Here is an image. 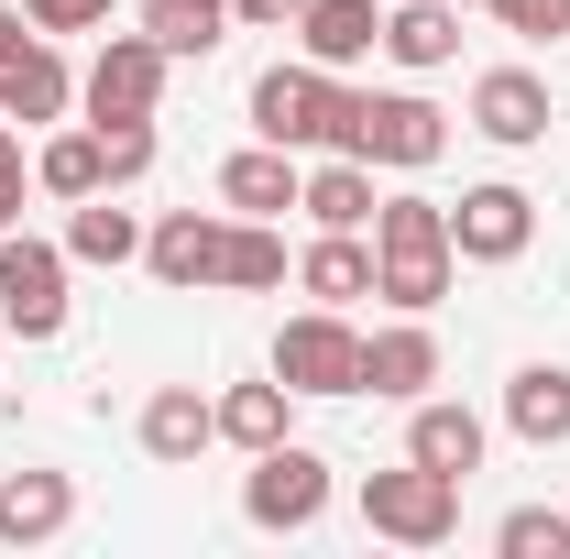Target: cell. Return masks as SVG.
Segmentation results:
<instances>
[{
    "instance_id": "836d02e7",
    "label": "cell",
    "mask_w": 570,
    "mask_h": 559,
    "mask_svg": "<svg viewBox=\"0 0 570 559\" xmlns=\"http://www.w3.org/2000/svg\"><path fill=\"white\" fill-rule=\"evenodd\" d=\"M11 33H33V22H22V11H11V0H0V45H11Z\"/></svg>"
},
{
    "instance_id": "7c38bea8",
    "label": "cell",
    "mask_w": 570,
    "mask_h": 559,
    "mask_svg": "<svg viewBox=\"0 0 570 559\" xmlns=\"http://www.w3.org/2000/svg\"><path fill=\"white\" fill-rule=\"evenodd\" d=\"M77 527V483L67 472H0V549H45Z\"/></svg>"
},
{
    "instance_id": "484cf974",
    "label": "cell",
    "mask_w": 570,
    "mask_h": 559,
    "mask_svg": "<svg viewBox=\"0 0 570 559\" xmlns=\"http://www.w3.org/2000/svg\"><path fill=\"white\" fill-rule=\"evenodd\" d=\"M142 33L165 56H209L219 33H230V0H142Z\"/></svg>"
},
{
    "instance_id": "1f68e13d",
    "label": "cell",
    "mask_w": 570,
    "mask_h": 559,
    "mask_svg": "<svg viewBox=\"0 0 570 559\" xmlns=\"http://www.w3.org/2000/svg\"><path fill=\"white\" fill-rule=\"evenodd\" d=\"M22 187H33V165H22V133H0V231L22 219Z\"/></svg>"
},
{
    "instance_id": "e0dca14e",
    "label": "cell",
    "mask_w": 570,
    "mask_h": 559,
    "mask_svg": "<svg viewBox=\"0 0 570 559\" xmlns=\"http://www.w3.org/2000/svg\"><path fill=\"white\" fill-rule=\"evenodd\" d=\"M296 154L285 143H253V154H230L219 165V209H242V219H275V209H296Z\"/></svg>"
},
{
    "instance_id": "8992f818",
    "label": "cell",
    "mask_w": 570,
    "mask_h": 559,
    "mask_svg": "<svg viewBox=\"0 0 570 559\" xmlns=\"http://www.w3.org/2000/svg\"><path fill=\"white\" fill-rule=\"evenodd\" d=\"M242 516H253V527H318V516H330V461H318L307 439H275V450H253Z\"/></svg>"
},
{
    "instance_id": "4316f807",
    "label": "cell",
    "mask_w": 570,
    "mask_h": 559,
    "mask_svg": "<svg viewBox=\"0 0 570 559\" xmlns=\"http://www.w3.org/2000/svg\"><path fill=\"white\" fill-rule=\"evenodd\" d=\"M219 285H242V296L285 285V242L264 231V219H230V231H219Z\"/></svg>"
},
{
    "instance_id": "603a6c76",
    "label": "cell",
    "mask_w": 570,
    "mask_h": 559,
    "mask_svg": "<svg viewBox=\"0 0 570 559\" xmlns=\"http://www.w3.org/2000/svg\"><path fill=\"white\" fill-rule=\"evenodd\" d=\"M33 187H45V198H99V187H110V143H99V121H77V133L45 143V154H33Z\"/></svg>"
},
{
    "instance_id": "d6986e66",
    "label": "cell",
    "mask_w": 570,
    "mask_h": 559,
    "mask_svg": "<svg viewBox=\"0 0 570 559\" xmlns=\"http://www.w3.org/2000/svg\"><path fill=\"white\" fill-rule=\"evenodd\" d=\"M384 56H395V67H450V56H461V0H395V11H384Z\"/></svg>"
},
{
    "instance_id": "f546056e",
    "label": "cell",
    "mask_w": 570,
    "mask_h": 559,
    "mask_svg": "<svg viewBox=\"0 0 570 559\" xmlns=\"http://www.w3.org/2000/svg\"><path fill=\"white\" fill-rule=\"evenodd\" d=\"M504 33H527V45H549V33H570V0H483Z\"/></svg>"
},
{
    "instance_id": "ac0fdd59",
    "label": "cell",
    "mask_w": 570,
    "mask_h": 559,
    "mask_svg": "<svg viewBox=\"0 0 570 559\" xmlns=\"http://www.w3.org/2000/svg\"><path fill=\"white\" fill-rule=\"evenodd\" d=\"M209 439H219V406L198 384H154V395H142V450H154V461H198Z\"/></svg>"
},
{
    "instance_id": "f1b7e54d",
    "label": "cell",
    "mask_w": 570,
    "mask_h": 559,
    "mask_svg": "<svg viewBox=\"0 0 570 559\" xmlns=\"http://www.w3.org/2000/svg\"><path fill=\"white\" fill-rule=\"evenodd\" d=\"M110 11H121V0H22V22H33V33H99Z\"/></svg>"
},
{
    "instance_id": "83f0119b",
    "label": "cell",
    "mask_w": 570,
    "mask_h": 559,
    "mask_svg": "<svg viewBox=\"0 0 570 559\" xmlns=\"http://www.w3.org/2000/svg\"><path fill=\"white\" fill-rule=\"evenodd\" d=\"M494 549L504 559H570V516L560 504H515V516L494 527Z\"/></svg>"
},
{
    "instance_id": "30bf717a",
    "label": "cell",
    "mask_w": 570,
    "mask_h": 559,
    "mask_svg": "<svg viewBox=\"0 0 570 559\" xmlns=\"http://www.w3.org/2000/svg\"><path fill=\"white\" fill-rule=\"evenodd\" d=\"M472 133L504 143V154L549 143V77H538V67H494V77H472Z\"/></svg>"
},
{
    "instance_id": "9a60e30c",
    "label": "cell",
    "mask_w": 570,
    "mask_h": 559,
    "mask_svg": "<svg viewBox=\"0 0 570 559\" xmlns=\"http://www.w3.org/2000/svg\"><path fill=\"white\" fill-rule=\"evenodd\" d=\"M296 45H307V67H362V56H373V45H384V11H373V0H307V11H296Z\"/></svg>"
},
{
    "instance_id": "ba28073f",
    "label": "cell",
    "mask_w": 570,
    "mask_h": 559,
    "mask_svg": "<svg viewBox=\"0 0 570 559\" xmlns=\"http://www.w3.org/2000/svg\"><path fill=\"white\" fill-rule=\"evenodd\" d=\"M165 45L154 33H110L99 45V67H88V121H154V99H165Z\"/></svg>"
},
{
    "instance_id": "7a4b0ae2",
    "label": "cell",
    "mask_w": 570,
    "mask_h": 559,
    "mask_svg": "<svg viewBox=\"0 0 570 559\" xmlns=\"http://www.w3.org/2000/svg\"><path fill=\"white\" fill-rule=\"evenodd\" d=\"M330 154L406 165V176H417V165H439V154H450V121L428 110L417 88H352V99H341V143H330Z\"/></svg>"
},
{
    "instance_id": "d6a6232c",
    "label": "cell",
    "mask_w": 570,
    "mask_h": 559,
    "mask_svg": "<svg viewBox=\"0 0 570 559\" xmlns=\"http://www.w3.org/2000/svg\"><path fill=\"white\" fill-rule=\"evenodd\" d=\"M296 11H307V0H230V22H253V33H285Z\"/></svg>"
},
{
    "instance_id": "5b68a950",
    "label": "cell",
    "mask_w": 570,
    "mask_h": 559,
    "mask_svg": "<svg viewBox=\"0 0 570 559\" xmlns=\"http://www.w3.org/2000/svg\"><path fill=\"white\" fill-rule=\"evenodd\" d=\"M275 373H285V395H362V330L341 307H307V318L275 330Z\"/></svg>"
},
{
    "instance_id": "d4e9b609",
    "label": "cell",
    "mask_w": 570,
    "mask_h": 559,
    "mask_svg": "<svg viewBox=\"0 0 570 559\" xmlns=\"http://www.w3.org/2000/svg\"><path fill=\"white\" fill-rule=\"evenodd\" d=\"M219 406V439H230V450H275L285 439V373L275 384H230V395H209Z\"/></svg>"
},
{
    "instance_id": "4dcf8cb0",
    "label": "cell",
    "mask_w": 570,
    "mask_h": 559,
    "mask_svg": "<svg viewBox=\"0 0 570 559\" xmlns=\"http://www.w3.org/2000/svg\"><path fill=\"white\" fill-rule=\"evenodd\" d=\"M99 143H110V187H132L154 165V121H99Z\"/></svg>"
},
{
    "instance_id": "6da1fadb",
    "label": "cell",
    "mask_w": 570,
    "mask_h": 559,
    "mask_svg": "<svg viewBox=\"0 0 570 559\" xmlns=\"http://www.w3.org/2000/svg\"><path fill=\"white\" fill-rule=\"evenodd\" d=\"M450 275H461L450 209H439V198H373V296L406 307V318H428V307L450 296Z\"/></svg>"
},
{
    "instance_id": "44dd1931",
    "label": "cell",
    "mask_w": 570,
    "mask_h": 559,
    "mask_svg": "<svg viewBox=\"0 0 570 559\" xmlns=\"http://www.w3.org/2000/svg\"><path fill=\"white\" fill-rule=\"evenodd\" d=\"M296 285H307L318 307H352V296H373V242H362V231H318V242L296 253Z\"/></svg>"
},
{
    "instance_id": "2e32d148",
    "label": "cell",
    "mask_w": 570,
    "mask_h": 559,
    "mask_svg": "<svg viewBox=\"0 0 570 559\" xmlns=\"http://www.w3.org/2000/svg\"><path fill=\"white\" fill-rule=\"evenodd\" d=\"M406 461L450 472V483H472V472H483V418H472V406H439V395H417V418H406Z\"/></svg>"
},
{
    "instance_id": "52a82bcc",
    "label": "cell",
    "mask_w": 570,
    "mask_h": 559,
    "mask_svg": "<svg viewBox=\"0 0 570 559\" xmlns=\"http://www.w3.org/2000/svg\"><path fill=\"white\" fill-rule=\"evenodd\" d=\"M0 318L22 330V341H56L67 330V253L56 242H0Z\"/></svg>"
},
{
    "instance_id": "3957f363",
    "label": "cell",
    "mask_w": 570,
    "mask_h": 559,
    "mask_svg": "<svg viewBox=\"0 0 570 559\" xmlns=\"http://www.w3.org/2000/svg\"><path fill=\"white\" fill-rule=\"evenodd\" d=\"M362 527L395 538V549H439L461 538V483L428 472V461H395V472H362Z\"/></svg>"
},
{
    "instance_id": "8fae6325",
    "label": "cell",
    "mask_w": 570,
    "mask_h": 559,
    "mask_svg": "<svg viewBox=\"0 0 570 559\" xmlns=\"http://www.w3.org/2000/svg\"><path fill=\"white\" fill-rule=\"evenodd\" d=\"M67 99H77V77L45 33H11L0 45V121H67Z\"/></svg>"
},
{
    "instance_id": "9c48e42d",
    "label": "cell",
    "mask_w": 570,
    "mask_h": 559,
    "mask_svg": "<svg viewBox=\"0 0 570 559\" xmlns=\"http://www.w3.org/2000/svg\"><path fill=\"white\" fill-rule=\"evenodd\" d=\"M527 242H538V198H527V187H461V209H450V253H461V264H515V253H527Z\"/></svg>"
},
{
    "instance_id": "4fadbf2b",
    "label": "cell",
    "mask_w": 570,
    "mask_h": 559,
    "mask_svg": "<svg viewBox=\"0 0 570 559\" xmlns=\"http://www.w3.org/2000/svg\"><path fill=\"white\" fill-rule=\"evenodd\" d=\"M428 384H439V330L406 318V330H373L362 341V395H395V406H417Z\"/></svg>"
},
{
    "instance_id": "e575fe53",
    "label": "cell",
    "mask_w": 570,
    "mask_h": 559,
    "mask_svg": "<svg viewBox=\"0 0 570 559\" xmlns=\"http://www.w3.org/2000/svg\"><path fill=\"white\" fill-rule=\"evenodd\" d=\"M461 11H472V0H461Z\"/></svg>"
},
{
    "instance_id": "cb8c5ba5",
    "label": "cell",
    "mask_w": 570,
    "mask_h": 559,
    "mask_svg": "<svg viewBox=\"0 0 570 559\" xmlns=\"http://www.w3.org/2000/svg\"><path fill=\"white\" fill-rule=\"evenodd\" d=\"M132 253H142V219L110 209V187H99V198H77V219H67V264H132Z\"/></svg>"
},
{
    "instance_id": "5bb4252c",
    "label": "cell",
    "mask_w": 570,
    "mask_h": 559,
    "mask_svg": "<svg viewBox=\"0 0 570 559\" xmlns=\"http://www.w3.org/2000/svg\"><path fill=\"white\" fill-rule=\"evenodd\" d=\"M219 231H230V219H209V209H165L142 231V264L165 285H219Z\"/></svg>"
},
{
    "instance_id": "ffe728a7",
    "label": "cell",
    "mask_w": 570,
    "mask_h": 559,
    "mask_svg": "<svg viewBox=\"0 0 570 559\" xmlns=\"http://www.w3.org/2000/svg\"><path fill=\"white\" fill-rule=\"evenodd\" d=\"M296 209L318 219V231H373V165H362V154H330V165H307Z\"/></svg>"
},
{
    "instance_id": "7402d4cb",
    "label": "cell",
    "mask_w": 570,
    "mask_h": 559,
    "mask_svg": "<svg viewBox=\"0 0 570 559\" xmlns=\"http://www.w3.org/2000/svg\"><path fill=\"white\" fill-rule=\"evenodd\" d=\"M504 428H515L527 450L570 439V362H527V373L504 384Z\"/></svg>"
},
{
    "instance_id": "277c9868",
    "label": "cell",
    "mask_w": 570,
    "mask_h": 559,
    "mask_svg": "<svg viewBox=\"0 0 570 559\" xmlns=\"http://www.w3.org/2000/svg\"><path fill=\"white\" fill-rule=\"evenodd\" d=\"M341 77L330 67H264L253 77V133L285 143V154H318V143H341Z\"/></svg>"
}]
</instances>
